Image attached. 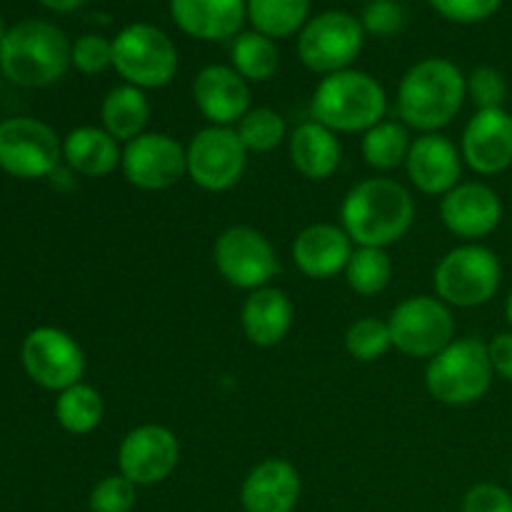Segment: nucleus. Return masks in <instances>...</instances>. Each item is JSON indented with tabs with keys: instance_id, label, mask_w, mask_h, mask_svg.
Wrapping results in <instances>:
<instances>
[{
	"instance_id": "obj_35",
	"label": "nucleus",
	"mask_w": 512,
	"mask_h": 512,
	"mask_svg": "<svg viewBox=\"0 0 512 512\" xmlns=\"http://www.w3.org/2000/svg\"><path fill=\"white\" fill-rule=\"evenodd\" d=\"M138 500V485L130 483L125 475H108L90 490V512H130Z\"/></svg>"
},
{
	"instance_id": "obj_13",
	"label": "nucleus",
	"mask_w": 512,
	"mask_h": 512,
	"mask_svg": "<svg viewBox=\"0 0 512 512\" xmlns=\"http://www.w3.org/2000/svg\"><path fill=\"white\" fill-rule=\"evenodd\" d=\"M363 35V23L358 18L343 10H328L305 25L298 40V55L313 73H340L358 58Z\"/></svg>"
},
{
	"instance_id": "obj_38",
	"label": "nucleus",
	"mask_w": 512,
	"mask_h": 512,
	"mask_svg": "<svg viewBox=\"0 0 512 512\" xmlns=\"http://www.w3.org/2000/svg\"><path fill=\"white\" fill-rule=\"evenodd\" d=\"M503 0H430L443 18L453 23H480L500 8Z\"/></svg>"
},
{
	"instance_id": "obj_27",
	"label": "nucleus",
	"mask_w": 512,
	"mask_h": 512,
	"mask_svg": "<svg viewBox=\"0 0 512 512\" xmlns=\"http://www.w3.org/2000/svg\"><path fill=\"white\" fill-rule=\"evenodd\" d=\"M410 145H413V138H410L408 125L400 123V120H380L378 125L365 130L360 150H363V158L370 168L388 173V170L405 165Z\"/></svg>"
},
{
	"instance_id": "obj_32",
	"label": "nucleus",
	"mask_w": 512,
	"mask_h": 512,
	"mask_svg": "<svg viewBox=\"0 0 512 512\" xmlns=\"http://www.w3.org/2000/svg\"><path fill=\"white\" fill-rule=\"evenodd\" d=\"M238 135L248 153H270L285 140V120L273 108H250L238 123Z\"/></svg>"
},
{
	"instance_id": "obj_43",
	"label": "nucleus",
	"mask_w": 512,
	"mask_h": 512,
	"mask_svg": "<svg viewBox=\"0 0 512 512\" xmlns=\"http://www.w3.org/2000/svg\"><path fill=\"white\" fill-rule=\"evenodd\" d=\"M3 38H5V28H3V20H0V43H3Z\"/></svg>"
},
{
	"instance_id": "obj_34",
	"label": "nucleus",
	"mask_w": 512,
	"mask_h": 512,
	"mask_svg": "<svg viewBox=\"0 0 512 512\" xmlns=\"http://www.w3.org/2000/svg\"><path fill=\"white\" fill-rule=\"evenodd\" d=\"M465 88H468V98L473 100L478 110L505 108V103H508V80L498 68H490V65L475 68L465 78Z\"/></svg>"
},
{
	"instance_id": "obj_42",
	"label": "nucleus",
	"mask_w": 512,
	"mask_h": 512,
	"mask_svg": "<svg viewBox=\"0 0 512 512\" xmlns=\"http://www.w3.org/2000/svg\"><path fill=\"white\" fill-rule=\"evenodd\" d=\"M505 318H508V325H510V330H512V290H510L508 300H505Z\"/></svg>"
},
{
	"instance_id": "obj_44",
	"label": "nucleus",
	"mask_w": 512,
	"mask_h": 512,
	"mask_svg": "<svg viewBox=\"0 0 512 512\" xmlns=\"http://www.w3.org/2000/svg\"><path fill=\"white\" fill-rule=\"evenodd\" d=\"M510 483H512V470H510Z\"/></svg>"
},
{
	"instance_id": "obj_31",
	"label": "nucleus",
	"mask_w": 512,
	"mask_h": 512,
	"mask_svg": "<svg viewBox=\"0 0 512 512\" xmlns=\"http://www.w3.org/2000/svg\"><path fill=\"white\" fill-rule=\"evenodd\" d=\"M393 278V260L385 248H355L345 268V280L358 295H378Z\"/></svg>"
},
{
	"instance_id": "obj_6",
	"label": "nucleus",
	"mask_w": 512,
	"mask_h": 512,
	"mask_svg": "<svg viewBox=\"0 0 512 512\" xmlns=\"http://www.w3.org/2000/svg\"><path fill=\"white\" fill-rule=\"evenodd\" d=\"M500 283V258L480 243H465L445 253L433 273L435 293L450 308H480L498 295Z\"/></svg>"
},
{
	"instance_id": "obj_3",
	"label": "nucleus",
	"mask_w": 512,
	"mask_h": 512,
	"mask_svg": "<svg viewBox=\"0 0 512 512\" xmlns=\"http://www.w3.org/2000/svg\"><path fill=\"white\" fill-rule=\"evenodd\" d=\"M73 45L63 30L45 20H23L0 43V73L23 88H45L68 70Z\"/></svg>"
},
{
	"instance_id": "obj_37",
	"label": "nucleus",
	"mask_w": 512,
	"mask_h": 512,
	"mask_svg": "<svg viewBox=\"0 0 512 512\" xmlns=\"http://www.w3.org/2000/svg\"><path fill=\"white\" fill-rule=\"evenodd\" d=\"M363 30L373 35H395L403 30L405 25V13L395 0H370L363 10Z\"/></svg>"
},
{
	"instance_id": "obj_40",
	"label": "nucleus",
	"mask_w": 512,
	"mask_h": 512,
	"mask_svg": "<svg viewBox=\"0 0 512 512\" xmlns=\"http://www.w3.org/2000/svg\"><path fill=\"white\" fill-rule=\"evenodd\" d=\"M488 353L495 375L512 383V330L495 335L488 343Z\"/></svg>"
},
{
	"instance_id": "obj_15",
	"label": "nucleus",
	"mask_w": 512,
	"mask_h": 512,
	"mask_svg": "<svg viewBox=\"0 0 512 512\" xmlns=\"http://www.w3.org/2000/svg\"><path fill=\"white\" fill-rule=\"evenodd\" d=\"M180 463V443L165 425L145 423L125 433L118 445L120 475L140 485H158L175 473Z\"/></svg>"
},
{
	"instance_id": "obj_28",
	"label": "nucleus",
	"mask_w": 512,
	"mask_h": 512,
	"mask_svg": "<svg viewBox=\"0 0 512 512\" xmlns=\"http://www.w3.org/2000/svg\"><path fill=\"white\" fill-rule=\"evenodd\" d=\"M103 398L93 385L78 383L73 388L63 390L55 400V420L65 433L88 435L103 420Z\"/></svg>"
},
{
	"instance_id": "obj_39",
	"label": "nucleus",
	"mask_w": 512,
	"mask_h": 512,
	"mask_svg": "<svg viewBox=\"0 0 512 512\" xmlns=\"http://www.w3.org/2000/svg\"><path fill=\"white\" fill-rule=\"evenodd\" d=\"M463 512H512V493L495 483H478L465 493Z\"/></svg>"
},
{
	"instance_id": "obj_4",
	"label": "nucleus",
	"mask_w": 512,
	"mask_h": 512,
	"mask_svg": "<svg viewBox=\"0 0 512 512\" xmlns=\"http://www.w3.org/2000/svg\"><path fill=\"white\" fill-rule=\"evenodd\" d=\"M388 95L373 75L363 70H340L325 75L313 93L310 113L333 133H365L385 120Z\"/></svg>"
},
{
	"instance_id": "obj_24",
	"label": "nucleus",
	"mask_w": 512,
	"mask_h": 512,
	"mask_svg": "<svg viewBox=\"0 0 512 512\" xmlns=\"http://www.w3.org/2000/svg\"><path fill=\"white\" fill-rule=\"evenodd\" d=\"M288 153L293 168L308 180H328L343 158L338 133L318 120H305L290 133Z\"/></svg>"
},
{
	"instance_id": "obj_11",
	"label": "nucleus",
	"mask_w": 512,
	"mask_h": 512,
	"mask_svg": "<svg viewBox=\"0 0 512 512\" xmlns=\"http://www.w3.org/2000/svg\"><path fill=\"white\" fill-rule=\"evenodd\" d=\"M188 175L198 188L208 193H225L240 183L248 165V148L238 130L223 125H208L190 138Z\"/></svg>"
},
{
	"instance_id": "obj_9",
	"label": "nucleus",
	"mask_w": 512,
	"mask_h": 512,
	"mask_svg": "<svg viewBox=\"0 0 512 512\" xmlns=\"http://www.w3.org/2000/svg\"><path fill=\"white\" fill-rule=\"evenodd\" d=\"M63 160V143L48 123L8 118L0 123V168L20 180L48 178Z\"/></svg>"
},
{
	"instance_id": "obj_12",
	"label": "nucleus",
	"mask_w": 512,
	"mask_h": 512,
	"mask_svg": "<svg viewBox=\"0 0 512 512\" xmlns=\"http://www.w3.org/2000/svg\"><path fill=\"white\" fill-rule=\"evenodd\" d=\"M20 360L35 385L55 390V393L78 385L85 373V353L78 340L50 325L35 328L25 335Z\"/></svg>"
},
{
	"instance_id": "obj_7",
	"label": "nucleus",
	"mask_w": 512,
	"mask_h": 512,
	"mask_svg": "<svg viewBox=\"0 0 512 512\" xmlns=\"http://www.w3.org/2000/svg\"><path fill=\"white\" fill-rule=\"evenodd\" d=\"M113 68L140 90L165 88L178 73V48L155 25L133 23L113 40Z\"/></svg>"
},
{
	"instance_id": "obj_33",
	"label": "nucleus",
	"mask_w": 512,
	"mask_h": 512,
	"mask_svg": "<svg viewBox=\"0 0 512 512\" xmlns=\"http://www.w3.org/2000/svg\"><path fill=\"white\" fill-rule=\"evenodd\" d=\"M390 348H393V338H390L388 320L368 315V318L355 320L345 333V350L358 363H373L383 358Z\"/></svg>"
},
{
	"instance_id": "obj_8",
	"label": "nucleus",
	"mask_w": 512,
	"mask_h": 512,
	"mask_svg": "<svg viewBox=\"0 0 512 512\" xmlns=\"http://www.w3.org/2000/svg\"><path fill=\"white\" fill-rule=\"evenodd\" d=\"M393 348L408 358H435L455 340V318L438 295H413L388 318Z\"/></svg>"
},
{
	"instance_id": "obj_36",
	"label": "nucleus",
	"mask_w": 512,
	"mask_h": 512,
	"mask_svg": "<svg viewBox=\"0 0 512 512\" xmlns=\"http://www.w3.org/2000/svg\"><path fill=\"white\" fill-rule=\"evenodd\" d=\"M75 68L85 75H98L113 65V40H105L103 35H80L73 43L70 55Z\"/></svg>"
},
{
	"instance_id": "obj_25",
	"label": "nucleus",
	"mask_w": 512,
	"mask_h": 512,
	"mask_svg": "<svg viewBox=\"0 0 512 512\" xmlns=\"http://www.w3.org/2000/svg\"><path fill=\"white\" fill-rule=\"evenodd\" d=\"M63 160L85 178H105L123 163V150L118 140L105 128L95 125H80L70 130L63 140Z\"/></svg>"
},
{
	"instance_id": "obj_30",
	"label": "nucleus",
	"mask_w": 512,
	"mask_h": 512,
	"mask_svg": "<svg viewBox=\"0 0 512 512\" xmlns=\"http://www.w3.org/2000/svg\"><path fill=\"white\" fill-rule=\"evenodd\" d=\"M310 0H248V18L268 38H288L303 28Z\"/></svg>"
},
{
	"instance_id": "obj_20",
	"label": "nucleus",
	"mask_w": 512,
	"mask_h": 512,
	"mask_svg": "<svg viewBox=\"0 0 512 512\" xmlns=\"http://www.w3.org/2000/svg\"><path fill=\"white\" fill-rule=\"evenodd\" d=\"M300 473L290 460L268 458L255 465L240 488L245 512H293L300 500Z\"/></svg>"
},
{
	"instance_id": "obj_10",
	"label": "nucleus",
	"mask_w": 512,
	"mask_h": 512,
	"mask_svg": "<svg viewBox=\"0 0 512 512\" xmlns=\"http://www.w3.org/2000/svg\"><path fill=\"white\" fill-rule=\"evenodd\" d=\"M213 258L225 283L250 293L270 285L280 270L273 243L250 225H233L223 230L215 240Z\"/></svg>"
},
{
	"instance_id": "obj_22",
	"label": "nucleus",
	"mask_w": 512,
	"mask_h": 512,
	"mask_svg": "<svg viewBox=\"0 0 512 512\" xmlns=\"http://www.w3.org/2000/svg\"><path fill=\"white\" fill-rule=\"evenodd\" d=\"M293 300L288 293L273 285L253 290L245 298L240 323H243L245 338L258 348H275L288 338L293 328Z\"/></svg>"
},
{
	"instance_id": "obj_21",
	"label": "nucleus",
	"mask_w": 512,
	"mask_h": 512,
	"mask_svg": "<svg viewBox=\"0 0 512 512\" xmlns=\"http://www.w3.org/2000/svg\"><path fill=\"white\" fill-rule=\"evenodd\" d=\"M353 250V240L348 238L343 225L333 223L308 225L293 240L295 265L300 273L315 280H328L345 273Z\"/></svg>"
},
{
	"instance_id": "obj_17",
	"label": "nucleus",
	"mask_w": 512,
	"mask_h": 512,
	"mask_svg": "<svg viewBox=\"0 0 512 512\" xmlns=\"http://www.w3.org/2000/svg\"><path fill=\"white\" fill-rule=\"evenodd\" d=\"M460 155H463V163L478 175L505 173L512 165L510 110H478L463 130Z\"/></svg>"
},
{
	"instance_id": "obj_18",
	"label": "nucleus",
	"mask_w": 512,
	"mask_h": 512,
	"mask_svg": "<svg viewBox=\"0 0 512 512\" xmlns=\"http://www.w3.org/2000/svg\"><path fill=\"white\" fill-rule=\"evenodd\" d=\"M405 170L420 193L445 195L463 183V155L458 145L443 133H423L410 145Z\"/></svg>"
},
{
	"instance_id": "obj_29",
	"label": "nucleus",
	"mask_w": 512,
	"mask_h": 512,
	"mask_svg": "<svg viewBox=\"0 0 512 512\" xmlns=\"http://www.w3.org/2000/svg\"><path fill=\"white\" fill-rule=\"evenodd\" d=\"M230 60H233V70H238L245 80L263 83V80L273 78L275 70H278L280 53L273 38L258 33V30H250V33H240L233 40Z\"/></svg>"
},
{
	"instance_id": "obj_41",
	"label": "nucleus",
	"mask_w": 512,
	"mask_h": 512,
	"mask_svg": "<svg viewBox=\"0 0 512 512\" xmlns=\"http://www.w3.org/2000/svg\"><path fill=\"white\" fill-rule=\"evenodd\" d=\"M40 3L55 13H70V10H78L85 0H40Z\"/></svg>"
},
{
	"instance_id": "obj_14",
	"label": "nucleus",
	"mask_w": 512,
	"mask_h": 512,
	"mask_svg": "<svg viewBox=\"0 0 512 512\" xmlns=\"http://www.w3.org/2000/svg\"><path fill=\"white\" fill-rule=\"evenodd\" d=\"M120 170L138 190H168L188 175V153L173 135L143 133L125 143Z\"/></svg>"
},
{
	"instance_id": "obj_2",
	"label": "nucleus",
	"mask_w": 512,
	"mask_h": 512,
	"mask_svg": "<svg viewBox=\"0 0 512 512\" xmlns=\"http://www.w3.org/2000/svg\"><path fill=\"white\" fill-rule=\"evenodd\" d=\"M465 98L468 88L458 65L445 58L420 60L400 80L398 118L420 135L440 133L458 118Z\"/></svg>"
},
{
	"instance_id": "obj_5",
	"label": "nucleus",
	"mask_w": 512,
	"mask_h": 512,
	"mask_svg": "<svg viewBox=\"0 0 512 512\" xmlns=\"http://www.w3.org/2000/svg\"><path fill=\"white\" fill-rule=\"evenodd\" d=\"M495 370L488 343L478 338H455L445 350L428 360L425 388L438 403L450 408L473 405L488 395Z\"/></svg>"
},
{
	"instance_id": "obj_16",
	"label": "nucleus",
	"mask_w": 512,
	"mask_h": 512,
	"mask_svg": "<svg viewBox=\"0 0 512 512\" xmlns=\"http://www.w3.org/2000/svg\"><path fill=\"white\" fill-rule=\"evenodd\" d=\"M440 218L453 235L468 243H478L480 238H488L493 230H498L503 220V200L490 185L468 180L440 198Z\"/></svg>"
},
{
	"instance_id": "obj_26",
	"label": "nucleus",
	"mask_w": 512,
	"mask_h": 512,
	"mask_svg": "<svg viewBox=\"0 0 512 512\" xmlns=\"http://www.w3.org/2000/svg\"><path fill=\"white\" fill-rule=\"evenodd\" d=\"M100 118H103V128L118 143H130L148 128L150 103L143 90L135 88V85H118L103 98Z\"/></svg>"
},
{
	"instance_id": "obj_1",
	"label": "nucleus",
	"mask_w": 512,
	"mask_h": 512,
	"mask_svg": "<svg viewBox=\"0 0 512 512\" xmlns=\"http://www.w3.org/2000/svg\"><path fill=\"white\" fill-rule=\"evenodd\" d=\"M415 203L405 185L390 178L355 183L340 205V225L358 248H388L413 228Z\"/></svg>"
},
{
	"instance_id": "obj_19",
	"label": "nucleus",
	"mask_w": 512,
	"mask_h": 512,
	"mask_svg": "<svg viewBox=\"0 0 512 512\" xmlns=\"http://www.w3.org/2000/svg\"><path fill=\"white\" fill-rule=\"evenodd\" d=\"M193 100L210 125L230 128L250 110L248 80L228 65H208L195 78Z\"/></svg>"
},
{
	"instance_id": "obj_23",
	"label": "nucleus",
	"mask_w": 512,
	"mask_h": 512,
	"mask_svg": "<svg viewBox=\"0 0 512 512\" xmlns=\"http://www.w3.org/2000/svg\"><path fill=\"white\" fill-rule=\"evenodd\" d=\"M170 13L183 33L200 40H223L243 28L245 0H170Z\"/></svg>"
}]
</instances>
